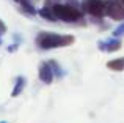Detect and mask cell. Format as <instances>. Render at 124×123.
<instances>
[{"mask_svg":"<svg viewBox=\"0 0 124 123\" xmlns=\"http://www.w3.org/2000/svg\"><path fill=\"white\" fill-rule=\"evenodd\" d=\"M74 41H76V38L72 35H60L52 33V32H41L36 36V44L44 51L71 46V44H74Z\"/></svg>","mask_w":124,"mask_h":123,"instance_id":"obj_1","label":"cell"},{"mask_svg":"<svg viewBox=\"0 0 124 123\" xmlns=\"http://www.w3.org/2000/svg\"><path fill=\"white\" fill-rule=\"evenodd\" d=\"M55 16H57L58 21H63V22H82L83 19V11L82 8H77V6H72L69 3H61L57 2L54 3L52 6Z\"/></svg>","mask_w":124,"mask_h":123,"instance_id":"obj_2","label":"cell"},{"mask_svg":"<svg viewBox=\"0 0 124 123\" xmlns=\"http://www.w3.org/2000/svg\"><path fill=\"white\" fill-rule=\"evenodd\" d=\"M80 8L85 14H90L96 19L107 16V2L105 0H83Z\"/></svg>","mask_w":124,"mask_h":123,"instance_id":"obj_3","label":"cell"},{"mask_svg":"<svg viewBox=\"0 0 124 123\" xmlns=\"http://www.w3.org/2000/svg\"><path fill=\"white\" fill-rule=\"evenodd\" d=\"M107 16L113 21H124V5L119 0H105Z\"/></svg>","mask_w":124,"mask_h":123,"instance_id":"obj_4","label":"cell"},{"mask_svg":"<svg viewBox=\"0 0 124 123\" xmlns=\"http://www.w3.org/2000/svg\"><path fill=\"white\" fill-rule=\"evenodd\" d=\"M123 46L121 40L119 38H110V40L107 41H99L97 43V47H99V51H104V52H115V51H119Z\"/></svg>","mask_w":124,"mask_h":123,"instance_id":"obj_5","label":"cell"},{"mask_svg":"<svg viewBox=\"0 0 124 123\" xmlns=\"http://www.w3.org/2000/svg\"><path fill=\"white\" fill-rule=\"evenodd\" d=\"M38 74H39V79L44 84H52V80H54V77H55V74H54V71H52V66L49 65V62H42L39 65Z\"/></svg>","mask_w":124,"mask_h":123,"instance_id":"obj_6","label":"cell"},{"mask_svg":"<svg viewBox=\"0 0 124 123\" xmlns=\"http://www.w3.org/2000/svg\"><path fill=\"white\" fill-rule=\"evenodd\" d=\"M38 14H39L41 18H44L46 21H50V22L58 21L57 16H55V13H54V9H52L50 6H42V8H39L38 9Z\"/></svg>","mask_w":124,"mask_h":123,"instance_id":"obj_7","label":"cell"},{"mask_svg":"<svg viewBox=\"0 0 124 123\" xmlns=\"http://www.w3.org/2000/svg\"><path fill=\"white\" fill-rule=\"evenodd\" d=\"M24 87H25V77L24 76H17L16 77V82H14V87H13V92H11L13 98H16V96L21 95L22 90H24Z\"/></svg>","mask_w":124,"mask_h":123,"instance_id":"obj_8","label":"cell"},{"mask_svg":"<svg viewBox=\"0 0 124 123\" xmlns=\"http://www.w3.org/2000/svg\"><path fill=\"white\" fill-rule=\"evenodd\" d=\"M107 68L112 71H124V57L107 62Z\"/></svg>","mask_w":124,"mask_h":123,"instance_id":"obj_9","label":"cell"},{"mask_svg":"<svg viewBox=\"0 0 124 123\" xmlns=\"http://www.w3.org/2000/svg\"><path fill=\"white\" fill-rule=\"evenodd\" d=\"M19 3H21V6H22V9H24L25 13H28L30 16H35V14H38V9L33 6V3H31V0H17Z\"/></svg>","mask_w":124,"mask_h":123,"instance_id":"obj_10","label":"cell"},{"mask_svg":"<svg viewBox=\"0 0 124 123\" xmlns=\"http://www.w3.org/2000/svg\"><path fill=\"white\" fill-rule=\"evenodd\" d=\"M49 65L52 66V71H54V74H55V76H57V77H63V74H64V73H63L61 66L57 63V62H55V60H50V62H49Z\"/></svg>","mask_w":124,"mask_h":123,"instance_id":"obj_11","label":"cell"},{"mask_svg":"<svg viewBox=\"0 0 124 123\" xmlns=\"http://www.w3.org/2000/svg\"><path fill=\"white\" fill-rule=\"evenodd\" d=\"M113 36L115 38H121V36H124V22L121 25H118V27L113 30Z\"/></svg>","mask_w":124,"mask_h":123,"instance_id":"obj_12","label":"cell"},{"mask_svg":"<svg viewBox=\"0 0 124 123\" xmlns=\"http://www.w3.org/2000/svg\"><path fill=\"white\" fill-rule=\"evenodd\" d=\"M5 33H6V25H5V22L0 19V36H2V35H5Z\"/></svg>","mask_w":124,"mask_h":123,"instance_id":"obj_13","label":"cell"},{"mask_svg":"<svg viewBox=\"0 0 124 123\" xmlns=\"http://www.w3.org/2000/svg\"><path fill=\"white\" fill-rule=\"evenodd\" d=\"M66 3H69V5H72V6L80 8V5H79V2H77V0H66Z\"/></svg>","mask_w":124,"mask_h":123,"instance_id":"obj_14","label":"cell"},{"mask_svg":"<svg viewBox=\"0 0 124 123\" xmlns=\"http://www.w3.org/2000/svg\"><path fill=\"white\" fill-rule=\"evenodd\" d=\"M119 2H121V3H123V5H124V0H119Z\"/></svg>","mask_w":124,"mask_h":123,"instance_id":"obj_15","label":"cell"},{"mask_svg":"<svg viewBox=\"0 0 124 123\" xmlns=\"http://www.w3.org/2000/svg\"><path fill=\"white\" fill-rule=\"evenodd\" d=\"M31 2H39V0H31Z\"/></svg>","mask_w":124,"mask_h":123,"instance_id":"obj_16","label":"cell"},{"mask_svg":"<svg viewBox=\"0 0 124 123\" xmlns=\"http://www.w3.org/2000/svg\"><path fill=\"white\" fill-rule=\"evenodd\" d=\"M55 2H61V0H55Z\"/></svg>","mask_w":124,"mask_h":123,"instance_id":"obj_17","label":"cell"},{"mask_svg":"<svg viewBox=\"0 0 124 123\" xmlns=\"http://www.w3.org/2000/svg\"><path fill=\"white\" fill-rule=\"evenodd\" d=\"M0 123H5V122H0Z\"/></svg>","mask_w":124,"mask_h":123,"instance_id":"obj_18","label":"cell"},{"mask_svg":"<svg viewBox=\"0 0 124 123\" xmlns=\"http://www.w3.org/2000/svg\"><path fill=\"white\" fill-rule=\"evenodd\" d=\"M16 2H17V0H16Z\"/></svg>","mask_w":124,"mask_h":123,"instance_id":"obj_19","label":"cell"}]
</instances>
